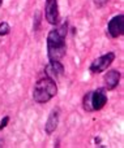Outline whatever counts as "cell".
<instances>
[{
    "label": "cell",
    "mask_w": 124,
    "mask_h": 148,
    "mask_svg": "<svg viewBox=\"0 0 124 148\" xmlns=\"http://www.w3.org/2000/svg\"><path fill=\"white\" fill-rule=\"evenodd\" d=\"M107 1H109V0H94V3H96L97 8H103L105 5L107 4Z\"/></svg>",
    "instance_id": "7c38bea8"
},
{
    "label": "cell",
    "mask_w": 124,
    "mask_h": 148,
    "mask_svg": "<svg viewBox=\"0 0 124 148\" xmlns=\"http://www.w3.org/2000/svg\"><path fill=\"white\" fill-rule=\"evenodd\" d=\"M107 33L110 34L111 38H118V36L124 34V16L118 14L114 18H111V21L109 22L107 26Z\"/></svg>",
    "instance_id": "5b68a950"
},
{
    "label": "cell",
    "mask_w": 124,
    "mask_h": 148,
    "mask_svg": "<svg viewBox=\"0 0 124 148\" xmlns=\"http://www.w3.org/2000/svg\"><path fill=\"white\" fill-rule=\"evenodd\" d=\"M60 110L57 109V108H55V109L51 110V113H50L48 118H47V122L46 125H44V131H46V134H52L55 130H56L57 125H59V117H60Z\"/></svg>",
    "instance_id": "ba28073f"
},
{
    "label": "cell",
    "mask_w": 124,
    "mask_h": 148,
    "mask_svg": "<svg viewBox=\"0 0 124 148\" xmlns=\"http://www.w3.org/2000/svg\"><path fill=\"white\" fill-rule=\"evenodd\" d=\"M119 81H120V73L116 72V70H110L105 75V84H106L107 90H114L119 84Z\"/></svg>",
    "instance_id": "9c48e42d"
},
{
    "label": "cell",
    "mask_w": 124,
    "mask_h": 148,
    "mask_svg": "<svg viewBox=\"0 0 124 148\" xmlns=\"http://www.w3.org/2000/svg\"><path fill=\"white\" fill-rule=\"evenodd\" d=\"M56 94H57V87L55 81L46 75L39 79L35 83V86H34L33 99L34 101L39 103V104H43V103L50 101L54 96H56Z\"/></svg>",
    "instance_id": "7a4b0ae2"
},
{
    "label": "cell",
    "mask_w": 124,
    "mask_h": 148,
    "mask_svg": "<svg viewBox=\"0 0 124 148\" xmlns=\"http://www.w3.org/2000/svg\"><path fill=\"white\" fill-rule=\"evenodd\" d=\"M44 72H46V75L52 78L54 81H56L59 77L63 75L64 73V66L62 65L60 61H50V64L44 68Z\"/></svg>",
    "instance_id": "52a82bcc"
},
{
    "label": "cell",
    "mask_w": 124,
    "mask_h": 148,
    "mask_svg": "<svg viewBox=\"0 0 124 148\" xmlns=\"http://www.w3.org/2000/svg\"><path fill=\"white\" fill-rule=\"evenodd\" d=\"M8 122H9V117H8V116H5V117L1 120V122H0V130H3V129L7 127Z\"/></svg>",
    "instance_id": "8fae6325"
},
{
    "label": "cell",
    "mask_w": 124,
    "mask_h": 148,
    "mask_svg": "<svg viewBox=\"0 0 124 148\" xmlns=\"http://www.w3.org/2000/svg\"><path fill=\"white\" fill-rule=\"evenodd\" d=\"M115 60V53L114 52H107L106 55L96 59L93 62L90 64V72L94 74L102 73L111 65V62Z\"/></svg>",
    "instance_id": "277c9868"
},
{
    "label": "cell",
    "mask_w": 124,
    "mask_h": 148,
    "mask_svg": "<svg viewBox=\"0 0 124 148\" xmlns=\"http://www.w3.org/2000/svg\"><path fill=\"white\" fill-rule=\"evenodd\" d=\"M68 25L62 23L57 29H54L47 35V55L50 61H60L65 55V36Z\"/></svg>",
    "instance_id": "6da1fadb"
},
{
    "label": "cell",
    "mask_w": 124,
    "mask_h": 148,
    "mask_svg": "<svg viewBox=\"0 0 124 148\" xmlns=\"http://www.w3.org/2000/svg\"><path fill=\"white\" fill-rule=\"evenodd\" d=\"M1 4H3V0H0V7H1Z\"/></svg>",
    "instance_id": "4fadbf2b"
},
{
    "label": "cell",
    "mask_w": 124,
    "mask_h": 148,
    "mask_svg": "<svg viewBox=\"0 0 124 148\" xmlns=\"http://www.w3.org/2000/svg\"><path fill=\"white\" fill-rule=\"evenodd\" d=\"M44 16L48 23L56 25L59 22V7L57 0H46V8H44Z\"/></svg>",
    "instance_id": "8992f818"
},
{
    "label": "cell",
    "mask_w": 124,
    "mask_h": 148,
    "mask_svg": "<svg viewBox=\"0 0 124 148\" xmlns=\"http://www.w3.org/2000/svg\"><path fill=\"white\" fill-rule=\"evenodd\" d=\"M107 103V95L103 88H98L96 91H90L84 96L82 107L86 112L101 110Z\"/></svg>",
    "instance_id": "3957f363"
},
{
    "label": "cell",
    "mask_w": 124,
    "mask_h": 148,
    "mask_svg": "<svg viewBox=\"0 0 124 148\" xmlns=\"http://www.w3.org/2000/svg\"><path fill=\"white\" fill-rule=\"evenodd\" d=\"M10 31V26L8 25V22H1L0 23V36L8 35Z\"/></svg>",
    "instance_id": "30bf717a"
}]
</instances>
